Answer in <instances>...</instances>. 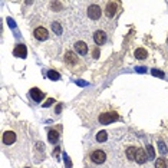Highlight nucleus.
I'll use <instances>...</instances> for the list:
<instances>
[{"label":"nucleus","instance_id":"obj_3","mask_svg":"<svg viewBox=\"0 0 168 168\" xmlns=\"http://www.w3.org/2000/svg\"><path fill=\"white\" fill-rule=\"evenodd\" d=\"M91 160L95 162V164H104L105 160H106V154H105L104 151H94L91 155Z\"/></svg>","mask_w":168,"mask_h":168},{"label":"nucleus","instance_id":"obj_6","mask_svg":"<svg viewBox=\"0 0 168 168\" xmlns=\"http://www.w3.org/2000/svg\"><path fill=\"white\" fill-rule=\"evenodd\" d=\"M14 141H16V134H14V132L7 131L3 134V144L10 145V144H13Z\"/></svg>","mask_w":168,"mask_h":168},{"label":"nucleus","instance_id":"obj_15","mask_svg":"<svg viewBox=\"0 0 168 168\" xmlns=\"http://www.w3.org/2000/svg\"><path fill=\"white\" fill-rule=\"evenodd\" d=\"M47 137H49V142H52V144L57 142V139H59V134H57L56 131H49Z\"/></svg>","mask_w":168,"mask_h":168},{"label":"nucleus","instance_id":"obj_7","mask_svg":"<svg viewBox=\"0 0 168 168\" xmlns=\"http://www.w3.org/2000/svg\"><path fill=\"white\" fill-rule=\"evenodd\" d=\"M94 41L96 42L98 45H104L106 42V33L102 30H96L94 35Z\"/></svg>","mask_w":168,"mask_h":168},{"label":"nucleus","instance_id":"obj_1","mask_svg":"<svg viewBox=\"0 0 168 168\" xmlns=\"http://www.w3.org/2000/svg\"><path fill=\"white\" fill-rule=\"evenodd\" d=\"M117 119H118L117 112H105V114H101V117H99V122L104 125L111 124V122L117 121Z\"/></svg>","mask_w":168,"mask_h":168},{"label":"nucleus","instance_id":"obj_8","mask_svg":"<svg viewBox=\"0 0 168 168\" xmlns=\"http://www.w3.org/2000/svg\"><path fill=\"white\" fill-rule=\"evenodd\" d=\"M13 55H14L16 57H26V55H27L26 46H24V45H17V46L14 47Z\"/></svg>","mask_w":168,"mask_h":168},{"label":"nucleus","instance_id":"obj_5","mask_svg":"<svg viewBox=\"0 0 168 168\" xmlns=\"http://www.w3.org/2000/svg\"><path fill=\"white\" fill-rule=\"evenodd\" d=\"M117 9H118V3H115V2H108L106 7H105V13H106L108 17H114L115 13H117Z\"/></svg>","mask_w":168,"mask_h":168},{"label":"nucleus","instance_id":"obj_22","mask_svg":"<svg viewBox=\"0 0 168 168\" xmlns=\"http://www.w3.org/2000/svg\"><path fill=\"white\" fill-rule=\"evenodd\" d=\"M53 102H55V99H47V101L45 102V106H51Z\"/></svg>","mask_w":168,"mask_h":168},{"label":"nucleus","instance_id":"obj_13","mask_svg":"<svg viewBox=\"0 0 168 168\" xmlns=\"http://www.w3.org/2000/svg\"><path fill=\"white\" fill-rule=\"evenodd\" d=\"M65 56H66V57H65V59H66V62H69V63H72V65H75L78 62V57L75 56L73 52H68Z\"/></svg>","mask_w":168,"mask_h":168},{"label":"nucleus","instance_id":"obj_19","mask_svg":"<svg viewBox=\"0 0 168 168\" xmlns=\"http://www.w3.org/2000/svg\"><path fill=\"white\" fill-rule=\"evenodd\" d=\"M52 29H53V32H55V33H57V35L62 33V27H61V24H59V23H53V24H52Z\"/></svg>","mask_w":168,"mask_h":168},{"label":"nucleus","instance_id":"obj_9","mask_svg":"<svg viewBox=\"0 0 168 168\" xmlns=\"http://www.w3.org/2000/svg\"><path fill=\"white\" fill-rule=\"evenodd\" d=\"M147 160H148V157H147V154H145V151L142 149V148H138L135 161H137L138 164H144V162H147Z\"/></svg>","mask_w":168,"mask_h":168},{"label":"nucleus","instance_id":"obj_16","mask_svg":"<svg viewBox=\"0 0 168 168\" xmlns=\"http://www.w3.org/2000/svg\"><path fill=\"white\" fill-rule=\"evenodd\" d=\"M168 164L165 161V158H158L157 161H155V168H167Z\"/></svg>","mask_w":168,"mask_h":168},{"label":"nucleus","instance_id":"obj_17","mask_svg":"<svg viewBox=\"0 0 168 168\" xmlns=\"http://www.w3.org/2000/svg\"><path fill=\"white\" fill-rule=\"evenodd\" d=\"M106 139H108V134L105 131H101L99 134L96 135V141L98 142H105Z\"/></svg>","mask_w":168,"mask_h":168},{"label":"nucleus","instance_id":"obj_21","mask_svg":"<svg viewBox=\"0 0 168 168\" xmlns=\"http://www.w3.org/2000/svg\"><path fill=\"white\" fill-rule=\"evenodd\" d=\"M158 147L161 148V151L162 152H167V147H165V144L162 141H158Z\"/></svg>","mask_w":168,"mask_h":168},{"label":"nucleus","instance_id":"obj_10","mask_svg":"<svg viewBox=\"0 0 168 168\" xmlns=\"http://www.w3.org/2000/svg\"><path fill=\"white\" fill-rule=\"evenodd\" d=\"M75 51L79 55H86L88 53V46L85 42H76L75 43Z\"/></svg>","mask_w":168,"mask_h":168},{"label":"nucleus","instance_id":"obj_11","mask_svg":"<svg viewBox=\"0 0 168 168\" xmlns=\"http://www.w3.org/2000/svg\"><path fill=\"white\" fill-rule=\"evenodd\" d=\"M30 96L33 98L36 102H41L42 99H43V94H42V91H39L37 88H33L30 91Z\"/></svg>","mask_w":168,"mask_h":168},{"label":"nucleus","instance_id":"obj_4","mask_svg":"<svg viewBox=\"0 0 168 168\" xmlns=\"http://www.w3.org/2000/svg\"><path fill=\"white\" fill-rule=\"evenodd\" d=\"M33 35H35V37H36L37 41H46L47 39V36H49V33H47V30L45 29V27H36L35 29V32H33Z\"/></svg>","mask_w":168,"mask_h":168},{"label":"nucleus","instance_id":"obj_12","mask_svg":"<svg viewBox=\"0 0 168 168\" xmlns=\"http://www.w3.org/2000/svg\"><path fill=\"white\" fill-rule=\"evenodd\" d=\"M137 149H138V148H135V147L128 148V149H127V158H128V160L135 161V157H137Z\"/></svg>","mask_w":168,"mask_h":168},{"label":"nucleus","instance_id":"obj_2","mask_svg":"<svg viewBox=\"0 0 168 168\" xmlns=\"http://www.w3.org/2000/svg\"><path fill=\"white\" fill-rule=\"evenodd\" d=\"M101 14H102V9L99 6H96V4L89 6V9H88V16L91 17L92 20H98V19L101 17Z\"/></svg>","mask_w":168,"mask_h":168},{"label":"nucleus","instance_id":"obj_14","mask_svg":"<svg viewBox=\"0 0 168 168\" xmlns=\"http://www.w3.org/2000/svg\"><path fill=\"white\" fill-rule=\"evenodd\" d=\"M147 56H148V52L145 49H137L135 51V57L137 59H145Z\"/></svg>","mask_w":168,"mask_h":168},{"label":"nucleus","instance_id":"obj_18","mask_svg":"<svg viewBox=\"0 0 168 168\" xmlns=\"http://www.w3.org/2000/svg\"><path fill=\"white\" fill-rule=\"evenodd\" d=\"M47 76L51 78L52 81H57V79H59V73H57V72H55V71H49V72H47Z\"/></svg>","mask_w":168,"mask_h":168},{"label":"nucleus","instance_id":"obj_23","mask_svg":"<svg viewBox=\"0 0 168 168\" xmlns=\"http://www.w3.org/2000/svg\"><path fill=\"white\" fill-rule=\"evenodd\" d=\"M152 73H154L155 76H164V75H162V72H158V71H152Z\"/></svg>","mask_w":168,"mask_h":168},{"label":"nucleus","instance_id":"obj_20","mask_svg":"<svg viewBox=\"0 0 168 168\" xmlns=\"http://www.w3.org/2000/svg\"><path fill=\"white\" fill-rule=\"evenodd\" d=\"M147 148H148V158H151V160H152V158H154V155H155L154 154V148H152L151 145H148Z\"/></svg>","mask_w":168,"mask_h":168}]
</instances>
